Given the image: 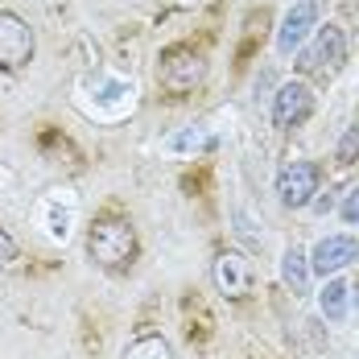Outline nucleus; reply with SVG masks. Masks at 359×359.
Here are the masks:
<instances>
[{
  "mask_svg": "<svg viewBox=\"0 0 359 359\" xmlns=\"http://www.w3.org/2000/svg\"><path fill=\"white\" fill-rule=\"evenodd\" d=\"M137 252H141L137 227L124 215H100L91 223V231H87V256H91L100 269H108V273H128L133 260H137Z\"/></svg>",
  "mask_w": 359,
  "mask_h": 359,
  "instance_id": "nucleus-1",
  "label": "nucleus"
},
{
  "mask_svg": "<svg viewBox=\"0 0 359 359\" xmlns=\"http://www.w3.org/2000/svg\"><path fill=\"white\" fill-rule=\"evenodd\" d=\"M347 62V34L339 25H318V34L310 37V46L297 50V74L310 79H334Z\"/></svg>",
  "mask_w": 359,
  "mask_h": 359,
  "instance_id": "nucleus-2",
  "label": "nucleus"
},
{
  "mask_svg": "<svg viewBox=\"0 0 359 359\" xmlns=\"http://www.w3.org/2000/svg\"><path fill=\"white\" fill-rule=\"evenodd\" d=\"M203 79H207V58L194 46H170L157 62V83L170 95H190Z\"/></svg>",
  "mask_w": 359,
  "mask_h": 359,
  "instance_id": "nucleus-3",
  "label": "nucleus"
},
{
  "mask_svg": "<svg viewBox=\"0 0 359 359\" xmlns=\"http://www.w3.org/2000/svg\"><path fill=\"white\" fill-rule=\"evenodd\" d=\"M37 54V37L29 29V21L13 8H0V71L17 74L34 62Z\"/></svg>",
  "mask_w": 359,
  "mask_h": 359,
  "instance_id": "nucleus-4",
  "label": "nucleus"
},
{
  "mask_svg": "<svg viewBox=\"0 0 359 359\" xmlns=\"http://www.w3.org/2000/svg\"><path fill=\"white\" fill-rule=\"evenodd\" d=\"M318 186H323V165H314V161H289L277 174V194H281V207H289V211L310 207Z\"/></svg>",
  "mask_w": 359,
  "mask_h": 359,
  "instance_id": "nucleus-5",
  "label": "nucleus"
},
{
  "mask_svg": "<svg viewBox=\"0 0 359 359\" xmlns=\"http://www.w3.org/2000/svg\"><path fill=\"white\" fill-rule=\"evenodd\" d=\"M211 277H215V289L227 302H244L252 293V260L236 248H223L211 264Z\"/></svg>",
  "mask_w": 359,
  "mask_h": 359,
  "instance_id": "nucleus-6",
  "label": "nucleus"
},
{
  "mask_svg": "<svg viewBox=\"0 0 359 359\" xmlns=\"http://www.w3.org/2000/svg\"><path fill=\"white\" fill-rule=\"evenodd\" d=\"M310 116H314V91H310V83H302V79L281 83L277 95H273V124L277 128H297Z\"/></svg>",
  "mask_w": 359,
  "mask_h": 359,
  "instance_id": "nucleus-7",
  "label": "nucleus"
},
{
  "mask_svg": "<svg viewBox=\"0 0 359 359\" xmlns=\"http://www.w3.org/2000/svg\"><path fill=\"white\" fill-rule=\"evenodd\" d=\"M314 34H318V4H314V0H297L285 17H281L277 50H281V54H297Z\"/></svg>",
  "mask_w": 359,
  "mask_h": 359,
  "instance_id": "nucleus-8",
  "label": "nucleus"
},
{
  "mask_svg": "<svg viewBox=\"0 0 359 359\" xmlns=\"http://www.w3.org/2000/svg\"><path fill=\"white\" fill-rule=\"evenodd\" d=\"M355 260H359V240L355 236H326V240H318L314 252H310V269L323 273V277L347 269V264H355Z\"/></svg>",
  "mask_w": 359,
  "mask_h": 359,
  "instance_id": "nucleus-9",
  "label": "nucleus"
},
{
  "mask_svg": "<svg viewBox=\"0 0 359 359\" xmlns=\"http://www.w3.org/2000/svg\"><path fill=\"white\" fill-rule=\"evenodd\" d=\"M310 256L297 248H285V256H281V281H285L289 289H293V297H302V293H310Z\"/></svg>",
  "mask_w": 359,
  "mask_h": 359,
  "instance_id": "nucleus-10",
  "label": "nucleus"
},
{
  "mask_svg": "<svg viewBox=\"0 0 359 359\" xmlns=\"http://www.w3.org/2000/svg\"><path fill=\"white\" fill-rule=\"evenodd\" d=\"M120 359H178V351H174V343L165 339V334H137L124 351H120Z\"/></svg>",
  "mask_w": 359,
  "mask_h": 359,
  "instance_id": "nucleus-11",
  "label": "nucleus"
},
{
  "mask_svg": "<svg viewBox=\"0 0 359 359\" xmlns=\"http://www.w3.org/2000/svg\"><path fill=\"white\" fill-rule=\"evenodd\" d=\"M347 297H351V285L343 277H330L318 293V306H323V318L326 323H343L347 318Z\"/></svg>",
  "mask_w": 359,
  "mask_h": 359,
  "instance_id": "nucleus-12",
  "label": "nucleus"
},
{
  "mask_svg": "<svg viewBox=\"0 0 359 359\" xmlns=\"http://www.w3.org/2000/svg\"><path fill=\"white\" fill-rule=\"evenodd\" d=\"M334 161H339V165H355L359 161V116L343 128V137L334 144Z\"/></svg>",
  "mask_w": 359,
  "mask_h": 359,
  "instance_id": "nucleus-13",
  "label": "nucleus"
},
{
  "mask_svg": "<svg viewBox=\"0 0 359 359\" xmlns=\"http://www.w3.org/2000/svg\"><path fill=\"white\" fill-rule=\"evenodd\" d=\"M211 144V137H198V133H182V137H174V141L165 144L170 153H178V149H207Z\"/></svg>",
  "mask_w": 359,
  "mask_h": 359,
  "instance_id": "nucleus-14",
  "label": "nucleus"
},
{
  "mask_svg": "<svg viewBox=\"0 0 359 359\" xmlns=\"http://www.w3.org/2000/svg\"><path fill=\"white\" fill-rule=\"evenodd\" d=\"M339 215L347 219V223H355V227H359V186H351V190L343 194V207H339Z\"/></svg>",
  "mask_w": 359,
  "mask_h": 359,
  "instance_id": "nucleus-15",
  "label": "nucleus"
},
{
  "mask_svg": "<svg viewBox=\"0 0 359 359\" xmlns=\"http://www.w3.org/2000/svg\"><path fill=\"white\" fill-rule=\"evenodd\" d=\"M13 260H17V240H13V236L0 227V269H8Z\"/></svg>",
  "mask_w": 359,
  "mask_h": 359,
  "instance_id": "nucleus-16",
  "label": "nucleus"
},
{
  "mask_svg": "<svg viewBox=\"0 0 359 359\" xmlns=\"http://www.w3.org/2000/svg\"><path fill=\"white\" fill-rule=\"evenodd\" d=\"M355 8H359V0H355Z\"/></svg>",
  "mask_w": 359,
  "mask_h": 359,
  "instance_id": "nucleus-17",
  "label": "nucleus"
}]
</instances>
